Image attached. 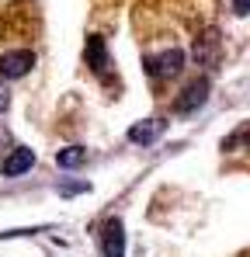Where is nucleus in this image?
<instances>
[{
  "label": "nucleus",
  "instance_id": "nucleus-1",
  "mask_svg": "<svg viewBox=\"0 0 250 257\" xmlns=\"http://www.w3.org/2000/svg\"><path fill=\"white\" fill-rule=\"evenodd\" d=\"M181 70H184V49H167V52H157L146 59V73L157 80H170Z\"/></svg>",
  "mask_w": 250,
  "mask_h": 257
},
{
  "label": "nucleus",
  "instance_id": "nucleus-2",
  "mask_svg": "<svg viewBox=\"0 0 250 257\" xmlns=\"http://www.w3.org/2000/svg\"><path fill=\"white\" fill-rule=\"evenodd\" d=\"M32 66H35V52H28V49L0 56V77H7V80H18V77L32 73Z\"/></svg>",
  "mask_w": 250,
  "mask_h": 257
},
{
  "label": "nucleus",
  "instance_id": "nucleus-3",
  "mask_svg": "<svg viewBox=\"0 0 250 257\" xmlns=\"http://www.w3.org/2000/svg\"><path fill=\"white\" fill-rule=\"evenodd\" d=\"M208 90H212V87H208V80H205V77L191 80V84H188L184 90H181V97H177V104H174V108H177L181 115H191V111H198V108L205 104Z\"/></svg>",
  "mask_w": 250,
  "mask_h": 257
},
{
  "label": "nucleus",
  "instance_id": "nucleus-4",
  "mask_svg": "<svg viewBox=\"0 0 250 257\" xmlns=\"http://www.w3.org/2000/svg\"><path fill=\"white\" fill-rule=\"evenodd\" d=\"M125 254V229L118 219H108L101 229V257H122Z\"/></svg>",
  "mask_w": 250,
  "mask_h": 257
},
{
  "label": "nucleus",
  "instance_id": "nucleus-5",
  "mask_svg": "<svg viewBox=\"0 0 250 257\" xmlns=\"http://www.w3.org/2000/svg\"><path fill=\"white\" fill-rule=\"evenodd\" d=\"M164 132H167V118H143V122H136V125L129 128V139H132L136 146H150V143H157Z\"/></svg>",
  "mask_w": 250,
  "mask_h": 257
},
{
  "label": "nucleus",
  "instance_id": "nucleus-6",
  "mask_svg": "<svg viewBox=\"0 0 250 257\" xmlns=\"http://www.w3.org/2000/svg\"><path fill=\"white\" fill-rule=\"evenodd\" d=\"M35 167V153L28 150V146H18L14 153H7V160H4V177H21V174H28Z\"/></svg>",
  "mask_w": 250,
  "mask_h": 257
},
{
  "label": "nucleus",
  "instance_id": "nucleus-7",
  "mask_svg": "<svg viewBox=\"0 0 250 257\" xmlns=\"http://www.w3.org/2000/svg\"><path fill=\"white\" fill-rule=\"evenodd\" d=\"M87 63L94 73H108L111 63H108V52H104V39H90L87 42Z\"/></svg>",
  "mask_w": 250,
  "mask_h": 257
},
{
  "label": "nucleus",
  "instance_id": "nucleus-8",
  "mask_svg": "<svg viewBox=\"0 0 250 257\" xmlns=\"http://www.w3.org/2000/svg\"><path fill=\"white\" fill-rule=\"evenodd\" d=\"M215 45H219V35L215 32H208V39H198L195 49H191V56L205 66V63H215Z\"/></svg>",
  "mask_w": 250,
  "mask_h": 257
},
{
  "label": "nucleus",
  "instance_id": "nucleus-9",
  "mask_svg": "<svg viewBox=\"0 0 250 257\" xmlns=\"http://www.w3.org/2000/svg\"><path fill=\"white\" fill-rule=\"evenodd\" d=\"M83 160H87V150H83V146H66V150H59V157H56V164H59L63 171L80 167Z\"/></svg>",
  "mask_w": 250,
  "mask_h": 257
},
{
  "label": "nucleus",
  "instance_id": "nucleus-10",
  "mask_svg": "<svg viewBox=\"0 0 250 257\" xmlns=\"http://www.w3.org/2000/svg\"><path fill=\"white\" fill-rule=\"evenodd\" d=\"M233 14H236V18H247L250 14V0H233Z\"/></svg>",
  "mask_w": 250,
  "mask_h": 257
},
{
  "label": "nucleus",
  "instance_id": "nucleus-11",
  "mask_svg": "<svg viewBox=\"0 0 250 257\" xmlns=\"http://www.w3.org/2000/svg\"><path fill=\"white\" fill-rule=\"evenodd\" d=\"M7 104H11V90H7V84H0V115L7 111Z\"/></svg>",
  "mask_w": 250,
  "mask_h": 257
},
{
  "label": "nucleus",
  "instance_id": "nucleus-12",
  "mask_svg": "<svg viewBox=\"0 0 250 257\" xmlns=\"http://www.w3.org/2000/svg\"><path fill=\"white\" fill-rule=\"evenodd\" d=\"M236 139H243V143L250 146V125H243V128H240V132H236Z\"/></svg>",
  "mask_w": 250,
  "mask_h": 257
}]
</instances>
